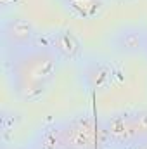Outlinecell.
<instances>
[{
  "instance_id": "obj_2",
  "label": "cell",
  "mask_w": 147,
  "mask_h": 149,
  "mask_svg": "<svg viewBox=\"0 0 147 149\" xmlns=\"http://www.w3.org/2000/svg\"><path fill=\"white\" fill-rule=\"evenodd\" d=\"M101 134L99 125L90 118H78L57 132V148L61 149H95Z\"/></svg>"
},
{
  "instance_id": "obj_10",
  "label": "cell",
  "mask_w": 147,
  "mask_h": 149,
  "mask_svg": "<svg viewBox=\"0 0 147 149\" xmlns=\"http://www.w3.org/2000/svg\"><path fill=\"white\" fill-rule=\"evenodd\" d=\"M144 54L147 56V33H146V45H144Z\"/></svg>"
},
{
  "instance_id": "obj_8",
  "label": "cell",
  "mask_w": 147,
  "mask_h": 149,
  "mask_svg": "<svg viewBox=\"0 0 147 149\" xmlns=\"http://www.w3.org/2000/svg\"><path fill=\"white\" fill-rule=\"evenodd\" d=\"M83 76H85V81H87L94 90H102V88H106L111 81V71L102 64V63H90V64L85 68Z\"/></svg>"
},
{
  "instance_id": "obj_4",
  "label": "cell",
  "mask_w": 147,
  "mask_h": 149,
  "mask_svg": "<svg viewBox=\"0 0 147 149\" xmlns=\"http://www.w3.org/2000/svg\"><path fill=\"white\" fill-rule=\"evenodd\" d=\"M146 33L142 28L137 26H123L121 30H118L111 42H112V49L119 54H139L144 52V45H146Z\"/></svg>"
},
{
  "instance_id": "obj_5",
  "label": "cell",
  "mask_w": 147,
  "mask_h": 149,
  "mask_svg": "<svg viewBox=\"0 0 147 149\" xmlns=\"http://www.w3.org/2000/svg\"><path fill=\"white\" fill-rule=\"evenodd\" d=\"M50 47L52 50L66 61H73L81 52V43L78 37L68 28H59L50 35Z\"/></svg>"
},
{
  "instance_id": "obj_6",
  "label": "cell",
  "mask_w": 147,
  "mask_h": 149,
  "mask_svg": "<svg viewBox=\"0 0 147 149\" xmlns=\"http://www.w3.org/2000/svg\"><path fill=\"white\" fill-rule=\"evenodd\" d=\"M61 7L76 19L94 21L106 10V0H57Z\"/></svg>"
},
{
  "instance_id": "obj_3",
  "label": "cell",
  "mask_w": 147,
  "mask_h": 149,
  "mask_svg": "<svg viewBox=\"0 0 147 149\" xmlns=\"http://www.w3.org/2000/svg\"><path fill=\"white\" fill-rule=\"evenodd\" d=\"M35 26L31 24L30 19L23 17V16H14L10 19H7L2 26V40L7 50L19 52L23 49L33 47L35 42Z\"/></svg>"
},
{
  "instance_id": "obj_9",
  "label": "cell",
  "mask_w": 147,
  "mask_h": 149,
  "mask_svg": "<svg viewBox=\"0 0 147 149\" xmlns=\"http://www.w3.org/2000/svg\"><path fill=\"white\" fill-rule=\"evenodd\" d=\"M135 142H147V111H137L132 114Z\"/></svg>"
},
{
  "instance_id": "obj_1",
  "label": "cell",
  "mask_w": 147,
  "mask_h": 149,
  "mask_svg": "<svg viewBox=\"0 0 147 149\" xmlns=\"http://www.w3.org/2000/svg\"><path fill=\"white\" fill-rule=\"evenodd\" d=\"M61 57L52 47H28L12 54L7 76L12 92L23 101H38L59 73Z\"/></svg>"
},
{
  "instance_id": "obj_11",
  "label": "cell",
  "mask_w": 147,
  "mask_h": 149,
  "mask_svg": "<svg viewBox=\"0 0 147 149\" xmlns=\"http://www.w3.org/2000/svg\"><path fill=\"white\" fill-rule=\"evenodd\" d=\"M119 2H128V0H119Z\"/></svg>"
},
{
  "instance_id": "obj_7",
  "label": "cell",
  "mask_w": 147,
  "mask_h": 149,
  "mask_svg": "<svg viewBox=\"0 0 147 149\" xmlns=\"http://www.w3.org/2000/svg\"><path fill=\"white\" fill-rule=\"evenodd\" d=\"M104 132L116 144H133L135 142L132 114H116L109 118L104 125Z\"/></svg>"
}]
</instances>
